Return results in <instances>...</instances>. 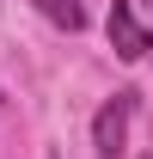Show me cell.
<instances>
[{"instance_id":"obj_3","label":"cell","mask_w":153,"mask_h":159,"mask_svg":"<svg viewBox=\"0 0 153 159\" xmlns=\"http://www.w3.org/2000/svg\"><path fill=\"white\" fill-rule=\"evenodd\" d=\"M37 12L49 25H67V31H86V12H80L74 0H37Z\"/></svg>"},{"instance_id":"obj_2","label":"cell","mask_w":153,"mask_h":159,"mask_svg":"<svg viewBox=\"0 0 153 159\" xmlns=\"http://www.w3.org/2000/svg\"><path fill=\"white\" fill-rule=\"evenodd\" d=\"M104 31H110V49H116L123 61H147L153 31L135 19V6H129V0H110V19H104Z\"/></svg>"},{"instance_id":"obj_4","label":"cell","mask_w":153,"mask_h":159,"mask_svg":"<svg viewBox=\"0 0 153 159\" xmlns=\"http://www.w3.org/2000/svg\"><path fill=\"white\" fill-rule=\"evenodd\" d=\"M147 159H153V153H147Z\"/></svg>"},{"instance_id":"obj_1","label":"cell","mask_w":153,"mask_h":159,"mask_svg":"<svg viewBox=\"0 0 153 159\" xmlns=\"http://www.w3.org/2000/svg\"><path fill=\"white\" fill-rule=\"evenodd\" d=\"M129 116H135V92L104 98V110L92 116V147H98V159H116V153H123V141H129Z\"/></svg>"}]
</instances>
